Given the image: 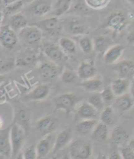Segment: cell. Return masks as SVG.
<instances>
[{
    "instance_id": "cell-1",
    "label": "cell",
    "mask_w": 134,
    "mask_h": 159,
    "mask_svg": "<svg viewBox=\"0 0 134 159\" xmlns=\"http://www.w3.org/2000/svg\"><path fill=\"white\" fill-rule=\"evenodd\" d=\"M62 28L72 35H85L89 32L88 27L79 16H69L62 22Z\"/></svg>"
},
{
    "instance_id": "cell-2",
    "label": "cell",
    "mask_w": 134,
    "mask_h": 159,
    "mask_svg": "<svg viewBox=\"0 0 134 159\" xmlns=\"http://www.w3.org/2000/svg\"><path fill=\"white\" fill-rule=\"evenodd\" d=\"M26 132L23 128L16 123L10 127V142L11 146V157L15 158L19 155L25 140Z\"/></svg>"
},
{
    "instance_id": "cell-3",
    "label": "cell",
    "mask_w": 134,
    "mask_h": 159,
    "mask_svg": "<svg viewBox=\"0 0 134 159\" xmlns=\"http://www.w3.org/2000/svg\"><path fill=\"white\" fill-rule=\"evenodd\" d=\"M81 99L80 97L72 93L60 94L54 99V108L56 111L63 110L67 115H69Z\"/></svg>"
},
{
    "instance_id": "cell-4",
    "label": "cell",
    "mask_w": 134,
    "mask_h": 159,
    "mask_svg": "<svg viewBox=\"0 0 134 159\" xmlns=\"http://www.w3.org/2000/svg\"><path fill=\"white\" fill-rule=\"evenodd\" d=\"M92 153V147L88 142L78 139L69 147V156L74 159H88Z\"/></svg>"
},
{
    "instance_id": "cell-5",
    "label": "cell",
    "mask_w": 134,
    "mask_h": 159,
    "mask_svg": "<svg viewBox=\"0 0 134 159\" xmlns=\"http://www.w3.org/2000/svg\"><path fill=\"white\" fill-rule=\"evenodd\" d=\"M19 36V39L26 44L35 45L41 43L42 32L37 26H26L20 30Z\"/></svg>"
},
{
    "instance_id": "cell-6",
    "label": "cell",
    "mask_w": 134,
    "mask_h": 159,
    "mask_svg": "<svg viewBox=\"0 0 134 159\" xmlns=\"http://www.w3.org/2000/svg\"><path fill=\"white\" fill-rule=\"evenodd\" d=\"M38 73L43 80H54L60 74V67L51 60L42 61L38 67Z\"/></svg>"
},
{
    "instance_id": "cell-7",
    "label": "cell",
    "mask_w": 134,
    "mask_h": 159,
    "mask_svg": "<svg viewBox=\"0 0 134 159\" xmlns=\"http://www.w3.org/2000/svg\"><path fill=\"white\" fill-rule=\"evenodd\" d=\"M18 42L19 37L10 26H0V44L3 47L11 50L17 45Z\"/></svg>"
},
{
    "instance_id": "cell-8",
    "label": "cell",
    "mask_w": 134,
    "mask_h": 159,
    "mask_svg": "<svg viewBox=\"0 0 134 159\" xmlns=\"http://www.w3.org/2000/svg\"><path fill=\"white\" fill-rule=\"evenodd\" d=\"M127 16L121 11H116L111 14L105 23V27L110 28L114 32H120L127 26Z\"/></svg>"
},
{
    "instance_id": "cell-9",
    "label": "cell",
    "mask_w": 134,
    "mask_h": 159,
    "mask_svg": "<svg viewBox=\"0 0 134 159\" xmlns=\"http://www.w3.org/2000/svg\"><path fill=\"white\" fill-rule=\"evenodd\" d=\"M37 26L41 30L51 35H58L62 30V24L58 17L53 16L47 18L39 21Z\"/></svg>"
},
{
    "instance_id": "cell-10",
    "label": "cell",
    "mask_w": 134,
    "mask_h": 159,
    "mask_svg": "<svg viewBox=\"0 0 134 159\" xmlns=\"http://www.w3.org/2000/svg\"><path fill=\"white\" fill-rule=\"evenodd\" d=\"M35 128L42 136H47L55 130L58 126V120L53 117L47 116L36 122Z\"/></svg>"
},
{
    "instance_id": "cell-11",
    "label": "cell",
    "mask_w": 134,
    "mask_h": 159,
    "mask_svg": "<svg viewBox=\"0 0 134 159\" xmlns=\"http://www.w3.org/2000/svg\"><path fill=\"white\" fill-rule=\"evenodd\" d=\"M43 52L45 56L53 62H61L67 57L59 45L53 43H48L45 45Z\"/></svg>"
},
{
    "instance_id": "cell-12",
    "label": "cell",
    "mask_w": 134,
    "mask_h": 159,
    "mask_svg": "<svg viewBox=\"0 0 134 159\" xmlns=\"http://www.w3.org/2000/svg\"><path fill=\"white\" fill-rule=\"evenodd\" d=\"M38 57L36 53L32 49L25 50L15 58L16 67L20 68H29L37 62Z\"/></svg>"
},
{
    "instance_id": "cell-13",
    "label": "cell",
    "mask_w": 134,
    "mask_h": 159,
    "mask_svg": "<svg viewBox=\"0 0 134 159\" xmlns=\"http://www.w3.org/2000/svg\"><path fill=\"white\" fill-rule=\"evenodd\" d=\"M72 130L70 128H67L60 132L56 136L54 143L52 147V155L56 154L60 150L64 149L71 141L72 138Z\"/></svg>"
},
{
    "instance_id": "cell-14",
    "label": "cell",
    "mask_w": 134,
    "mask_h": 159,
    "mask_svg": "<svg viewBox=\"0 0 134 159\" xmlns=\"http://www.w3.org/2000/svg\"><path fill=\"white\" fill-rule=\"evenodd\" d=\"M97 73V70L93 61H84L81 62L77 72L78 79L83 81L94 77Z\"/></svg>"
},
{
    "instance_id": "cell-15",
    "label": "cell",
    "mask_w": 134,
    "mask_h": 159,
    "mask_svg": "<svg viewBox=\"0 0 134 159\" xmlns=\"http://www.w3.org/2000/svg\"><path fill=\"white\" fill-rule=\"evenodd\" d=\"M111 139L115 145L122 147L128 143L130 140V134L123 126H117L113 130Z\"/></svg>"
},
{
    "instance_id": "cell-16",
    "label": "cell",
    "mask_w": 134,
    "mask_h": 159,
    "mask_svg": "<svg viewBox=\"0 0 134 159\" xmlns=\"http://www.w3.org/2000/svg\"><path fill=\"white\" fill-rule=\"evenodd\" d=\"M52 9L51 0H34L29 5V11L35 15L42 16Z\"/></svg>"
},
{
    "instance_id": "cell-17",
    "label": "cell",
    "mask_w": 134,
    "mask_h": 159,
    "mask_svg": "<svg viewBox=\"0 0 134 159\" xmlns=\"http://www.w3.org/2000/svg\"><path fill=\"white\" fill-rule=\"evenodd\" d=\"M114 69L117 71L122 78L133 80L134 75V64L131 60H124L117 64Z\"/></svg>"
},
{
    "instance_id": "cell-18",
    "label": "cell",
    "mask_w": 134,
    "mask_h": 159,
    "mask_svg": "<svg viewBox=\"0 0 134 159\" xmlns=\"http://www.w3.org/2000/svg\"><path fill=\"white\" fill-rule=\"evenodd\" d=\"M124 49L125 47L123 45H113L103 54L105 62L107 64H114L120 58Z\"/></svg>"
},
{
    "instance_id": "cell-19",
    "label": "cell",
    "mask_w": 134,
    "mask_h": 159,
    "mask_svg": "<svg viewBox=\"0 0 134 159\" xmlns=\"http://www.w3.org/2000/svg\"><path fill=\"white\" fill-rule=\"evenodd\" d=\"M0 155L11 157V146L10 142V127L0 130Z\"/></svg>"
},
{
    "instance_id": "cell-20",
    "label": "cell",
    "mask_w": 134,
    "mask_h": 159,
    "mask_svg": "<svg viewBox=\"0 0 134 159\" xmlns=\"http://www.w3.org/2000/svg\"><path fill=\"white\" fill-rule=\"evenodd\" d=\"M52 145V136L48 134L45 138H42L35 145L37 152V158H43L49 153Z\"/></svg>"
},
{
    "instance_id": "cell-21",
    "label": "cell",
    "mask_w": 134,
    "mask_h": 159,
    "mask_svg": "<svg viewBox=\"0 0 134 159\" xmlns=\"http://www.w3.org/2000/svg\"><path fill=\"white\" fill-rule=\"evenodd\" d=\"M131 81L125 78H118L112 81L111 89L114 96H119L127 93L130 87Z\"/></svg>"
},
{
    "instance_id": "cell-22",
    "label": "cell",
    "mask_w": 134,
    "mask_h": 159,
    "mask_svg": "<svg viewBox=\"0 0 134 159\" xmlns=\"http://www.w3.org/2000/svg\"><path fill=\"white\" fill-rule=\"evenodd\" d=\"M30 120V113L27 109H20L15 113L14 123L21 126L26 133L29 130Z\"/></svg>"
},
{
    "instance_id": "cell-23",
    "label": "cell",
    "mask_w": 134,
    "mask_h": 159,
    "mask_svg": "<svg viewBox=\"0 0 134 159\" xmlns=\"http://www.w3.org/2000/svg\"><path fill=\"white\" fill-rule=\"evenodd\" d=\"M93 47L99 54H103L108 48L113 45L112 39L107 36L99 35L93 39Z\"/></svg>"
},
{
    "instance_id": "cell-24",
    "label": "cell",
    "mask_w": 134,
    "mask_h": 159,
    "mask_svg": "<svg viewBox=\"0 0 134 159\" xmlns=\"http://www.w3.org/2000/svg\"><path fill=\"white\" fill-rule=\"evenodd\" d=\"M97 123L98 121L96 119H84L77 125L75 130L78 135L82 136L90 135Z\"/></svg>"
},
{
    "instance_id": "cell-25",
    "label": "cell",
    "mask_w": 134,
    "mask_h": 159,
    "mask_svg": "<svg viewBox=\"0 0 134 159\" xmlns=\"http://www.w3.org/2000/svg\"><path fill=\"white\" fill-rule=\"evenodd\" d=\"M50 88L47 84H41L35 87L26 96V100H41L47 98L49 94Z\"/></svg>"
},
{
    "instance_id": "cell-26",
    "label": "cell",
    "mask_w": 134,
    "mask_h": 159,
    "mask_svg": "<svg viewBox=\"0 0 134 159\" xmlns=\"http://www.w3.org/2000/svg\"><path fill=\"white\" fill-rule=\"evenodd\" d=\"M108 126L102 122H98L91 133L92 138L96 142H103L108 138Z\"/></svg>"
},
{
    "instance_id": "cell-27",
    "label": "cell",
    "mask_w": 134,
    "mask_h": 159,
    "mask_svg": "<svg viewBox=\"0 0 134 159\" xmlns=\"http://www.w3.org/2000/svg\"><path fill=\"white\" fill-rule=\"evenodd\" d=\"M77 113L83 119H96L97 117V110L88 102H84L78 107Z\"/></svg>"
},
{
    "instance_id": "cell-28",
    "label": "cell",
    "mask_w": 134,
    "mask_h": 159,
    "mask_svg": "<svg viewBox=\"0 0 134 159\" xmlns=\"http://www.w3.org/2000/svg\"><path fill=\"white\" fill-rule=\"evenodd\" d=\"M114 104L115 107L122 111H126L130 109L133 105V100L130 94L125 93L118 96L115 99Z\"/></svg>"
},
{
    "instance_id": "cell-29",
    "label": "cell",
    "mask_w": 134,
    "mask_h": 159,
    "mask_svg": "<svg viewBox=\"0 0 134 159\" xmlns=\"http://www.w3.org/2000/svg\"><path fill=\"white\" fill-rule=\"evenodd\" d=\"M79 86L90 93H97L101 90L103 83L100 79H94L93 77L83 81L81 83L79 84Z\"/></svg>"
},
{
    "instance_id": "cell-30",
    "label": "cell",
    "mask_w": 134,
    "mask_h": 159,
    "mask_svg": "<svg viewBox=\"0 0 134 159\" xmlns=\"http://www.w3.org/2000/svg\"><path fill=\"white\" fill-rule=\"evenodd\" d=\"M71 5V0H56L53 5L52 9L55 16L59 17L65 14Z\"/></svg>"
},
{
    "instance_id": "cell-31",
    "label": "cell",
    "mask_w": 134,
    "mask_h": 159,
    "mask_svg": "<svg viewBox=\"0 0 134 159\" xmlns=\"http://www.w3.org/2000/svg\"><path fill=\"white\" fill-rule=\"evenodd\" d=\"M26 26H28V20L24 15L20 13H16L12 15L10 26L15 31H20Z\"/></svg>"
},
{
    "instance_id": "cell-32",
    "label": "cell",
    "mask_w": 134,
    "mask_h": 159,
    "mask_svg": "<svg viewBox=\"0 0 134 159\" xmlns=\"http://www.w3.org/2000/svg\"><path fill=\"white\" fill-rule=\"evenodd\" d=\"M58 43L59 46L64 53L75 54L77 52V45L75 42L71 38L63 37L59 39Z\"/></svg>"
},
{
    "instance_id": "cell-33",
    "label": "cell",
    "mask_w": 134,
    "mask_h": 159,
    "mask_svg": "<svg viewBox=\"0 0 134 159\" xmlns=\"http://www.w3.org/2000/svg\"><path fill=\"white\" fill-rule=\"evenodd\" d=\"M83 37L79 39L78 45L82 51L86 54H89L94 49L93 42L92 39L87 35H83Z\"/></svg>"
},
{
    "instance_id": "cell-34",
    "label": "cell",
    "mask_w": 134,
    "mask_h": 159,
    "mask_svg": "<svg viewBox=\"0 0 134 159\" xmlns=\"http://www.w3.org/2000/svg\"><path fill=\"white\" fill-rule=\"evenodd\" d=\"M88 103H89L90 105H92L93 107H94L97 111L103 109L105 104L101 98L100 93H98V92L94 93V94H91L88 97Z\"/></svg>"
},
{
    "instance_id": "cell-35",
    "label": "cell",
    "mask_w": 134,
    "mask_h": 159,
    "mask_svg": "<svg viewBox=\"0 0 134 159\" xmlns=\"http://www.w3.org/2000/svg\"><path fill=\"white\" fill-rule=\"evenodd\" d=\"M113 110L111 106H107L103 108L100 115V121L107 126L113 123Z\"/></svg>"
},
{
    "instance_id": "cell-36",
    "label": "cell",
    "mask_w": 134,
    "mask_h": 159,
    "mask_svg": "<svg viewBox=\"0 0 134 159\" xmlns=\"http://www.w3.org/2000/svg\"><path fill=\"white\" fill-rule=\"evenodd\" d=\"M15 58L0 60V74L9 72L15 68Z\"/></svg>"
},
{
    "instance_id": "cell-37",
    "label": "cell",
    "mask_w": 134,
    "mask_h": 159,
    "mask_svg": "<svg viewBox=\"0 0 134 159\" xmlns=\"http://www.w3.org/2000/svg\"><path fill=\"white\" fill-rule=\"evenodd\" d=\"M77 73L69 70H64L61 75L62 81L65 84H74L78 80Z\"/></svg>"
},
{
    "instance_id": "cell-38",
    "label": "cell",
    "mask_w": 134,
    "mask_h": 159,
    "mask_svg": "<svg viewBox=\"0 0 134 159\" xmlns=\"http://www.w3.org/2000/svg\"><path fill=\"white\" fill-rule=\"evenodd\" d=\"M24 5V2L22 0H18L9 5H5V13L7 15H13L16 13V12L20 10Z\"/></svg>"
},
{
    "instance_id": "cell-39",
    "label": "cell",
    "mask_w": 134,
    "mask_h": 159,
    "mask_svg": "<svg viewBox=\"0 0 134 159\" xmlns=\"http://www.w3.org/2000/svg\"><path fill=\"white\" fill-rule=\"evenodd\" d=\"M119 153L122 158L134 159V148L128 144L120 147Z\"/></svg>"
},
{
    "instance_id": "cell-40",
    "label": "cell",
    "mask_w": 134,
    "mask_h": 159,
    "mask_svg": "<svg viewBox=\"0 0 134 159\" xmlns=\"http://www.w3.org/2000/svg\"><path fill=\"white\" fill-rule=\"evenodd\" d=\"M101 98L104 103H109L112 102L114 99V95L110 87H106L100 93Z\"/></svg>"
},
{
    "instance_id": "cell-41",
    "label": "cell",
    "mask_w": 134,
    "mask_h": 159,
    "mask_svg": "<svg viewBox=\"0 0 134 159\" xmlns=\"http://www.w3.org/2000/svg\"><path fill=\"white\" fill-rule=\"evenodd\" d=\"M24 158L25 159H35L37 158V152L35 145H31L26 148L23 153Z\"/></svg>"
},
{
    "instance_id": "cell-42",
    "label": "cell",
    "mask_w": 134,
    "mask_h": 159,
    "mask_svg": "<svg viewBox=\"0 0 134 159\" xmlns=\"http://www.w3.org/2000/svg\"><path fill=\"white\" fill-rule=\"evenodd\" d=\"M87 4L94 9L102 8L107 4L109 0H86Z\"/></svg>"
},
{
    "instance_id": "cell-43",
    "label": "cell",
    "mask_w": 134,
    "mask_h": 159,
    "mask_svg": "<svg viewBox=\"0 0 134 159\" xmlns=\"http://www.w3.org/2000/svg\"><path fill=\"white\" fill-rule=\"evenodd\" d=\"M7 100V94L3 87H0V103H4Z\"/></svg>"
},
{
    "instance_id": "cell-44",
    "label": "cell",
    "mask_w": 134,
    "mask_h": 159,
    "mask_svg": "<svg viewBox=\"0 0 134 159\" xmlns=\"http://www.w3.org/2000/svg\"><path fill=\"white\" fill-rule=\"evenodd\" d=\"M109 158H110V159H120L122 158H121V156H120L119 152H118L117 151H113L112 153L110 155V156H109Z\"/></svg>"
},
{
    "instance_id": "cell-45",
    "label": "cell",
    "mask_w": 134,
    "mask_h": 159,
    "mask_svg": "<svg viewBox=\"0 0 134 159\" xmlns=\"http://www.w3.org/2000/svg\"><path fill=\"white\" fill-rule=\"evenodd\" d=\"M127 41L130 45H133L134 42V35L133 32H132L130 34H128L127 37Z\"/></svg>"
},
{
    "instance_id": "cell-46",
    "label": "cell",
    "mask_w": 134,
    "mask_h": 159,
    "mask_svg": "<svg viewBox=\"0 0 134 159\" xmlns=\"http://www.w3.org/2000/svg\"><path fill=\"white\" fill-rule=\"evenodd\" d=\"M16 1H18V0H3V2L5 5H7Z\"/></svg>"
},
{
    "instance_id": "cell-47",
    "label": "cell",
    "mask_w": 134,
    "mask_h": 159,
    "mask_svg": "<svg viewBox=\"0 0 134 159\" xmlns=\"http://www.w3.org/2000/svg\"><path fill=\"white\" fill-rule=\"evenodd\" d=\"M5 80V77L3 74H0V84L3 83Z\"/></svg>"
},
{
    "instance_id": "cell-48",
    "label": "cell",
    "mask_w": 134,
    "mask_h": 159,
    "mask_svg": "<svg viewBox=\"0 0 134 159\" xmlns=\"http://www.w3.org/2000/svg\"><path fill=\"white\" fill-rule=\"evenodd\" d=\"M3 12L1 10V9H0V26H1V24H2V20H3Z\"/></svg>"
},
{
    "instance_id": "cell-49",
    "label": "cell",
    "mask_w": 134,
    "mask_h": 159,
    "mask_svg": "<svg viewBox=\"0 0 134 159\" xmlns=\"http://www.w3.org/2000/svg\"><path fill=\"white\" fill-rule=\"evenodd\" d=\"M2 126H3V120H2V119L1 118V117H0V130L2 129Z\"/></svg>"
},
{
    "instance_id": "cell-50",
    "label": "cell",
    "mask_w": 134,
    "mask_h": 159,
    "mask_svg": "<svg viewBox=\"0 0 134 159\" xmlns=\"http://www.w3.org/2000/svg\"><path fill=\"white\" fill-rule=\"evenodd\" d=\"M128 2H130L132 3H133V0H128Z\"/></svg>"
}]
</instances>
